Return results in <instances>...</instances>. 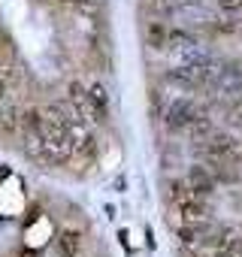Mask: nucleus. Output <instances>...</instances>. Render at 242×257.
Returning a JSON list of instances; mask_svg holds the SVG:
<instances>
[{
    "instance_id": "nucleus-1",
    "label": "nucleus",
    "mask_w": 242,
    "mask_h": 257,
    "mask_svg": "<svg viewBox=\"0 0 242 257\" xmlns=\"http://www.w3.org/2000/svg\"><path fill=\"white\" fill-rule=\"evenodd\" d=\"M203 152L212 164H236L239 161V143L230 134H209L203 143Z\"/></svg>"
},
{
    "instance_id": "nucleus-2",
    "label": "nucleus",
    "mask_w": 242,
    "mask_h": 257,
    "mask_svg": "<svg viewBox=\"0 0 242 257\" xmlns=\"http://www.w3.org/2000/svg\"><path fill=\"white\" fill-rule=\"evenodd\" d=\"M200 115H203V112H200V106H197L194 100L176 97V100L167 106L164 121H167V127H173V131H191V124H194Z\"/></svg>"
},
{
    "instance_id": "nucleus-3",
    "label": "nucleus",
    "mask_w": 242,
    "mask_h": 257,
    "mask_svg": "<svg viewBox=\"0 0 242 257\" xmlns=\"http://www.w3.org/2000/svg\"><path fill=\"white\" fill-rule=\"evenodd\" d=\"M70 103H73V115H76V118H82L85 124H100V121H103V115H100V112H97V106L91 103V97H88V88H85V85L70 82Z\"/></svg>"
},
{
    "instance_id": "nucleus-4",
    "label": "nucleus",
    "mask_w": 242,
    "mask_h": 257,
    "mask_svg": "<svg viewBox=\"0 0 242 257\" xmlns=\"http://www.w3.org/2000/svg\"><path fill=\"white\" fill-rule=\"evenodd\" d=\"M215 88H221L224 94H233V97H242V61L230 64V67H221L218 79L212 82Z\"/></svg>"
},
{
    "instance_id": "nucleus-5",
    "label": "nucleus",
    "mask_w": 242,
    "mask_h": 257,
    "mask_svg": "<svg viewBox=\"0 0 242 257\" xmlns=\"http://www.w3.org/2000/svg\"><path fill=\"white\" fill-rule=\"evenodd\" d=\"M164 49L167 52H173V55H194L197 52V40L188 34V31H179V28H173V31H167V37H164Z\"/></svg>"
},
{
    "instance_id": "nucleus-6",
    "label": "nucleus",
    "mask_w": 242,
    "mask_h": 257,
    "mask_svg": "<svg viewBox=\"0 0 242 257\" xmlns=\"http://www.w3.org/2000/svg\"><path fill=\"white\" fill-rule=\"evenodd\" d=\"M185 185H188L197 197H209V194L215 191V176H212L206 167H191V170H188Z\"/></svg>"
},
{
    "instance_id": "nucleus-7",
    "label": "nucleus",
    "mask_w": 242,
    "mask_h": 257,
    "mask_svg": "<svg viewBox=\"0 0 242 257\" xmlns=\"http://www.w3.org/2000/svg\"><path fill=\"white\" fill-rule=\"evenodd\" d=\"M82 248V233L79 230H64L58 236V257H76Z\"/></svg>"
},
{
    "instance_id": "nucleus-8",
    "label": "nucleus",
    "mask_w": 242,
    "mask_h": 257,
    "mask_svg": "<svg viewBox=\"0 0 242 257\" xmlns=\"http://www.w3.org/2000/svg\"><path fill=\"white\" fill-rule=\"evenodd\" d=\"M88 97H91V103L97 106V112L106 118V112H109V97H106V88H103L100 82H91V85H88Z\"/></svg>"
},
{
    "instance_id": "nucleus-9",
    "label": "nucleus",
    "mask_w": 242,
    "mask_h": 257,
    "mask_svg": "<svg viewBox=\"0 0 242 257\" xmlns=\"http://www.w3.org/2000/svg\"><path fill=\"white\" fill-rule=\"evenodd\" d=\"M10 85H13V67L7 61H0V100L10 94Z\"/></svg>"
},
{
    "instance_id": "nucleus-10",
    "label": "nucleus",
    "mask_w": 242,
    "mask_h": 257,
    "mask_svg": "<svg viewBox=\"0 0 242 257\" xmlns=\"http://www.w3.org/2000/svg\"><path fill=\"white\" fill-rule=\"evenodd\" d=\"M227 118H230V124H233V127H242V100H239L236 106H230Z\"/></svg>"
},
{
    "instance_id": "nucleus-11",
    "label": "nucleus",
    "mask_w": 242,
    "mask_h": 257,
    "mask_svg": "<svg viewBox=\"0 0 242 257\" xmlns=\"http://www.w3.org/2000/svg\"><path fill=\"white\" fill-rule=\"evenodd\" d=\"M218 4V10H224V13H239L242 10V0H215Z\"/></svg>"
},
{
    "instance_id": "nucleus-12",
    "label": "nucleus",
    "mask_w": 242,
    "mask_h": 257,
    "mask_svg": "<svg viewBox=\"0 0 242 257\" xmlns=\"http://www.w3.org/2000/svg\"><path fill=\"white\" fill-rule=\"evenodd\" d=\"M73 4H79V7H91V4H97V0H73Z\"/></svg>"
},
{
    "instance_id": "nucleus-13",
    "label": "nucleus",
    "mask_w": 242,
    "mask_h": 257,
    "mask_svg": "<svg viewBox=\"0 0 242 257\" xmlns=\"http://www.w3.org/2000/svg\"><path fill=\"white\" fill-rule=\"evenodd\" d=\"M22 257H34V251H25V254H22Z\"/></svg>"
}]
</instances>
